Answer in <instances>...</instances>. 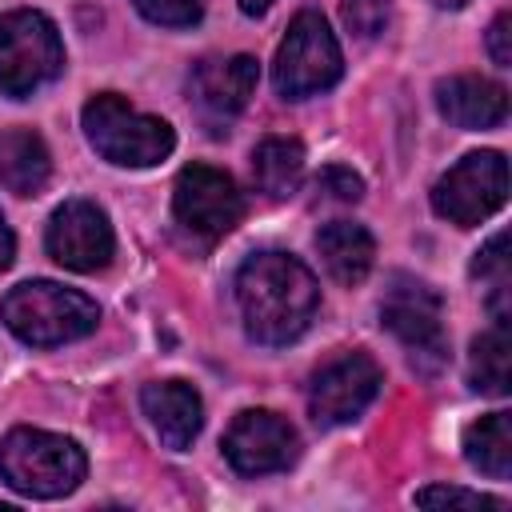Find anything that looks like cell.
Here are the masks:
<instances>
[{
	"instance_id": "cb8c5ba5",
	"label": "cell",
	"mask_w": 512,
	"mask_h": 512,
	"mask_svg": "<svg viewBox=\"0 0 512 512\" xmlns=\"http://www.w3.org/2000/svg\"><path fill=\"white\" fill-rule=\"evenodd\" d=\"M132 4L144 20L164 24V28H188L204 12V0H132Z\"/></svg>"
},
{
	"instance_id": "5b68a950",
	"label": "cell",
	"mask_w": 512,
	"mask_h": 512,
	"mask_svg": "<svg viewBox=\"0 0 512 512\" xmlns=\"http://www.w3.org/2000/svg\"><path fill=\"white\" fill-rule=\"evenodd\" d=\"M64 72V40L56 24L36 8L0 16V92L12 100L32 96Z\"/></svg>"
},
{
	"instance_id": "9a60e30c",
	"label": "cell",
	"mask_w": 512,
	"mask_h": 512,
	"mask_svg": "<svg viewBox=\"0 0 512 512\" xmlns=\"http://www.w3.org/2000/svg\"><path fill=\"white\" fill-rule=\"evenodd\" d=\"M436 108L448 124L456 128H500L508 120V92L504 84L488 80V76H472V72H460V76H448L436 84Z\"/></svg>"
},
{
	"instance_id": "7402d4cb",
	"label": "cell",
	"mask_w": 512,
	"mask_h": 512,
	"mask_svg": "<svg viewBox=\"0 0 512 512\" xmlns=\"http://www.w3.org/2000/svg\"><path fill=\"white\" fill-rule=\"evenodd\" d=\"M312 196H316V204H356L364 196V180L344 164H328L316 172Z\"/></svg>"
},
{
	"instance_id": "603a6c76",
	"label": "cell",
	"mask_w": 512,
	"mask_h": 512,
	"mask_svg": "<svg viewBox=\"0 0 512 512\" xmlns=\"http://www.w3.org/2000/svg\"><path fill=\"white\" fill-rule=\"evenodd\" d=\"M340 16L356 40H376L392 20V0H344Z\"/></svg>"
},
{
	"instance_id": "7c38bea8",
	"label": "cell",
	"mask_w": 512,
	"mask_h": 512,
	"mask_svg": "<svg viewBox=\"0 0 512 512\" xmlns=\"http://www.w3.org/2000/svg\"><path fill=\"white\" fill-rule=\"evenodd\" d=\"M44 244H48V256L72 272H100L116 252L112 224L104 208H96L92 200H64L48 220Z\"/></svg>"
},
{
	"instance_id": "4fadbf2b",
	"label": "cell",
	"mask_w": 512,
	"mask_h": 512,
	"mask_svg": "<svg viewBox=\"0 0 512 512\" xmlns=\"http://www.w3.org/2000/svg\"><path fill=\"white\" fill-rule=\"evenodd\" d=\"M256 80H260V68H256V56H212V60H200L192 68V80H188V92H192V104L200 112V120L212 128V132H224V124L244 112V104L252 100L256 92Z\"/></svg>"
},
{
	"instance_id": "3957f363",
	"label": "cell",
	"mask_w": 512,
	"mask_h": 512,
	"mask_svg": "<svg viewBox=\"0 0 512 512\" xmlns=\"http://www.w3.org/2000/svg\"><path fill=\"white\" fill-rule=\"evenodd\" d=\"M0 316L16 340L32 348H56L88 336L100 320V308L92 296L56 280H24L4 296Z\"/></svg>"
},
{
	"instance_id": "f1b7e54d",
	"label": "cell",
	"mask_w": 512,
	"mask_h": 512,
	"mask_svg": "<svg viewBox=\"0 0 512 512\" xmlns=\"http://www.w3.org/2000/svg\"><path fill=\"white\" fill-rule=\"evenodd\" d=\"M436 4H440V8H464L468 0H436Z\"/></svg>"
},
{
	"instance_id": "2e32d148",
	"label": "cell",
	"mask_w": 512,
	"mask_h": 512,
	"mask_svg": "<svg viewBox=\"0 0 512 512\" xmlns=\"http://www.w3.org/2000/svg\"><path fill=\"white\" fill-rule=\"evenodd\" d=\"M316 252L324 260V268L332 272L336 284H360L368 272H372V260H376V240L364 224H352V220H328L320 232H316Z\"/></svg>"
},
{
	"instance_id": "e0dca14e",
	"label": "cell",
	"mask_w": 512,
	"mask_h": 512,
	"mask_svg": "<svg viewBox=\"0 0 512 512\" xmlns=\"http://www.w3.org/2000/svg\"><path fill=\"white\" fill-rule=\"evenodd\" d=\"M48 172H52V156L32 128L0 132V188L16 196H36L48 184Z\"/></svg>"
},
{
	"instance_id": "44dd1931",
	"label": "cell",
	"mask_w": 512,
	"mask_h": 512,
	"mask_svg": "<svg viewBox=\"0 0 512 512\" xmlns=\"http://www.w3.org/2000/svg\"><path fill=\"white\" fill-rule=\"evenodd\" d=\"M472 276L488 284V308L496 324H508V236L496 232L472 260Z\"/></svg>"
},
{
	"instance_id": "7a4b0ae2",
	"label": "cell",
	"mask_w": 512,
	"mask_h": 512,
	"mask_svg": "<svg viewBox=\"0 0 512 512\" xmlns=\"http://www.w3.org/2000/svg\"><path fill=\"white\" fill-rule=\"evenodd\" d=\"M88 472L84 448L44 428H12L0 440V480L32 500H56L80 488Z\"/></svg>"
},
{
	"instance_id": "83f0119b",
	"label": "cell",
	"mask_w": 512,
	"mask_h": 512,
	"mask_svg": "<svg viewBox=\"0 0 512 512\" xmlns=\"http://www.w3.org/2000/svg\"><path fill=\"white\" fill-rule=\"evenodd\" d=\"M272 4H276V0H240V12H244V16H264Z\"/></svg>"
},
{
	"instance_id": "484cf974",
	"label": "cell",
	"mask_w": 512,
	"mask_h": 512,
	"mask_svg": "<svg viewBox=\"0 0 512 512\" xmlns=\"http://www.w3.org/2000/svg\"><path fill=\"white\" fill-rule=\"evenodd\" d=\"M512 28V16L508 12H500L496 20H492V28H488V56H492V64H500V68H508L512 64V48H508V32Z\"/></svg>"
},
{
	"instance_id": "9c48e42d",
	"label": "cell",
	"mask_w": 512,
	"mask_h": 512,
	"mask_svg": "<svg viewBox=\"0 0 512 512\" xmlns=\"http://www.w3.org/2000/svg\"><path fill=\"white\" fill-rule=\"evenodd\" d=\"M172 216L192 240L212 244L240 224L244 196L228 172L212 164H188L172 188Z\"/></svg>"
},
{
	"instance_id": "5bb4252c",
	"label": "cell",
	"mask_w": 512,
	"mask_h": 512,
	"mask_svg": "<svg viewBox=\"0 0 512 512\" xmlns=\"http://www.w3.org/2000/svg\"><path fill=\"white\" fill-rule=\"evenodd\" d=\"M140 408H144V416L152 420L160 444L172 448V452L192 448V440H196L200 428H204V404H200L196 388L184 384V380H156V384H144Z\"/></svg>"
},
{
	"instance_id": "52a82bcc",
	"label": "cell",
	"mask_w": 512,
	"mask_h": 512,
	"mask_svg": "<svg viewBox=\"0 0 512 512\" xmlns=\"http://www.w3.org/2000/svg\"><path fill=\"white\" fill-rule=\"evenodd\" d=\"M384 328L408 348V360L420 376H436L448 364V336H444V308L440 296L424 280L396 276L384 304H380Z\"/></svg>"
},
{
	"instance_id": "4316f807",
	"label": "cell",
	"mask_w": 512,
	"mask_h": 512,
	"mask_svg": "<svg viewBox=\"0 0 512 512\" xmlns=\"http://www.w3.org/2000/svg\"><path fill=\"white\" fill-rule=\"evenodd\" d=\"M12 256H16V236H12V228H8V220L0 212V272L12 264Z\"/></svg>"
},
{
	"instance_id": "30bf717a",
	"label": "cell",
	"mask_w": 512,
	"mask_h": 512,
	"mask_svg": "<svg viewBox=\"0 0 512 512\" xmlns=\"http://www.w3.org/2000/svg\"><path fill=\"white\" fill-rule=\"evenodd\" d=\"M384 372L368 352H344L328 360L308 384V412L320 428H336L356 420L380 392Z\"/></svg>"
},
{
	"instance_id": "ba28073f",
	"label": "cell",
	"mask_w": 512,
	"mask_h": 512,
	"mask_svg": "<svg viewBox=\"0 0 512 512\" xmlns=\"http://www.w3.org/2000/svg\"><path fill=\"white\" fill-rule=\"evenodd\" d=\"M508 200V160L496 148L468 152L460 164H452L436 188H432V208L456 228H472L500 212Z\"/></svg>"
},
{
	"instance_id": "ffe728a7",
	"label": "cell",
	"mask_w": 512,
	"mask_h": 512,
	"mask_svg": "<svg viewBox=\"0 0 512 512\" xmlns=\"http://www.w3.org/2000/svg\"><path fill=\"white\" fill-rule=\"evenodd\" d=\"M512 364V344H508V324H496L488 332H480L472 340V352H468V384L484 396H504L508 392V372Z\"/></svg>"
},
{
	"instance_id": "277c9868",
	"label": "cell",
	"mask_w": 512,
	"mask_h": 512,
	"mask_svg": "<svg viewBox=\"0 0 512 512\" xmlns=\"http://www.w3.org/2000/svg\"><path fill=\"white\" fill-rule=\"evenodd\" d=\"M80 120H84L88 144L108 164H120V168H152V164L168 160L172 148H176V132H172L168 120L148 116V112H136L116 92L92 96L84 104Z\"/></svg>"
},
{
	"instance_id": "8fae6325",
	"label": "cell",
	"mask_w": 512,
	"mask_h": 512,
	"mask_svg": "<svg viewBox=\"0 0 512 512\" xmlns=\"http://www.w3.org/2000/svg\"><path fill=\"white\" fill-rule=\"evenodd\" d=\"M224 456L240 476L284 472L300 456V436L280 412L244 408L224 432Z\"/></svg>"
},
{
	"instance_id": "8992f818",
	"label": "cell",
	"mask_w": 512,
	"mask_h": 512,
	"mask_svg": "<svg viewBox=\"0 0 512 512\" xmlns=\"http://www.w3.org/2000/svg\"><path fill=\"white\" fill-rule=\"evenodd\" d=\"M344 72V56L340 44L328 28V20L320 12H296V20L288 24V36L276 48L272 60V84L284 100H308L328 92Z\"/></svg>"
},
{
	"instance_id": "d4e9b609",
	"label": "cell",
	"mask_w": 512,
	"mask_h": 512,
	"mask_svg": "<svg viewBox=\"0 0 512 512\" xmlns=\"http://www.w3.org/2000/svg\"><path fill=\"white\" fill-rule=\"evenodd\" d=\"M420 508H436V504H464V508H504V500L484 496V492H468V488H452V484H432L416 492Z\"/></svg>"
},
{
	"instance_id": "ac0fdd59",
	"label": "cell",
	"mask_w": 512,
	"mask_h": 512,
	"mask_svg": "<svg viewBox=\"0 0 512 512\" xmlns=\"http://www.w3.org/2000/svg\"><path fill=\"white\" fill-rule=\"evenodd\" d=\"M304 176V144L292 136H268L252 152V180L264 196H292Z\"/></svg>"
},
{
	"instance_id": "6da1fadb",
	"label": "cell",
	"mask_w": 512,
	"mask_h": 512,
	"mask_svg": "<svg viewBox=\"0 0 512 512\" xmlns=\"http://www.w3.org/2000/svg\"><path fill=\"white\" fill-rule=\"evenodd\" d=\"M236 304L248 340L280 348L308 332L320 288L316 276L288 252H256L236 272Z\"/></svg>"
},
{
	"instance_id": "d6986e66",
	"label": "cell",
	"mask_w": 512,
	"mask_h": 512,
	"mask_svg": "<svg viewBox=\"0 0 512 512\" xmlns=\"http://www.w3.org/2000/svg\"><path fill=\"white\" fill-rule=\"evenodd\" d=\"M464 456L476 472L492 480L512 476V416L508 412H488L464 432Z\"/></svg>"
}]
</instances>
